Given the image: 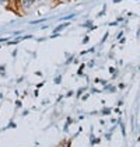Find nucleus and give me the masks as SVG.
<instances>
[{"label":"nucleus","instance_id":"ddd939ff","mask_svg":"<svg viewBox=\"0 0 140 147\" xmlns=\"http://www.w3.org/2000/svg\"><path fill=\"white\" fill-rule=\"evenodd\" d=\"M58 1H66V0H58Z\"/></svg>","mask_w":140,"mask_h":147},{"label":"nucleus","instance_id":"0eeeda50","mask_svg":"<svg viewBox=\"0 0 140 147\" xmlns=\"http://www.w3.org/2000/svg\"><path fill=\"white\" fill-rule=\"evenodd\" d=\"M60 80H62V76H58V77L55 79V83H56V84H59V83H60Z\"/></svg>","mask_w":140,"mask_h":147},{"label":"nucleus","instance_id":"423d86ee","mask_svg":"<svg viewBox=\"0 0 140 147\" xmlns=\"http://www.w3.org/2000/svg\"><path fill=\"white\" fill-rule=\"evenodd\" d=\"M90 41V36H84V39H83V44H87Z\"/></svg>","mask_w":140,"mask_h":147},{"label":"nucleus","instance_id":"9b49d317","mask_svg":"<svg viewBox=\"0 0 140 147\" xmlns=\"http://www.w3.org/2000/svg\"><path fill=\"white\" fill-rule=\"evenodd\" d=\"M15 105H17V108H21V101H17L15 102Z\"/></svg>","mask_w":140,"mask_h":147},{"label":"nucleus","instance_id":"39448f33","mask_svg":"<svg viewBox=\"0 0 140 147\" xmlns=\"http://www.w3.org/2000/svg\"><path fill=\"white\" fill-rule=\"evenodd\" d=\"M111 112V109H109V108H105V109H102V113H104V115H106V113H109Z\"/></svg>","mask_w":140,"mask_h":147},{"label":"nucleus","instance_id":"4468645a","mask_svg":"<svg viewBox=\"0 0 140 147\" xmlns=\"http://www.w3.org/2000/svg\"><path fill=\"white\" fill-rule=\"evenodd\" d=\"M59 147H63V146H59Z\"/></svg>","mask_w":140,"mask_h":147},{"label":"nucleus","instance_id":"f8f14e48","mask_svg":"<svg viewBox=\"0 0 140 147\" xmlns=\"http://www.w3.org/2000/svg\"><path fill=\"white\" fill-rule=\"evenodd\" d=\"M88 66H90V67H93V66H94V60H91V62L88 63Z\"/></svg>","mask_w":140,"mask_h":147},{"label":"nucleus","instance_id":"2eb2a0df","mask_svg":"<svg viewBox=\"0 0 140 147\" xmlns=\"http://www.w3.org/2000/svg\"><path fill=\"white\" fill-rule=\"evenodd\" d=\"M139 69H140V66H139Z\"/></svg>","mask_w":140,"mask_h":147},{"label":"nucleus","instance_id":"1a4fd4ad","mask_svg":"<svg viewBox=\"0 0 140 147\" xmlns=\"http://www.w3.org/2000/svg\"><path fill=\"white\" fill-rule=\"evenodd\" d=\"M9 1H10V0H0L1 4H9Z\"/></svg>","mask_w":140,"mask_h":147},{"label":"nucleus","instance_id":"6e6552de","mask_svg":"<svg viewBox=\"0 0 140 147\" xmlns=\"http://www.w3.org/2000/svg\"><path fill=\"white\" fill-rule=\"evenodd\" d=\"M118 87H119V88H120V90H123V88H125V87H126V86H125V84H123V83H120V84H119V86H118Z\"/></svg>","mask_w":140,"mask_h":147},{"label":"nucleus","instance_id":"7ed1b4c3","mask_svg":"<svg viewBox=\"0 0 140 147\" xmlns=\"http://www.w3.org/2000/svg\"><path fill=\"white\" fill-rule=\"evenodd\" d=\"M73 17H74V14H69V16H66V17H62L60 20H62V21H66V20H71Z\"/></svg>","mask_w":140,"mask_h":147},{"label":"nucleus","instance_id":"f257e3e1","mask_svg":"<svg viewBox=\"0 0 140 147\" xmlns=\"http://www.w3.org/2000/svg\"><path fill=\"white\" fill-rule=\"evenodd\" d=\"M35 1L36 0H21V7H23L24 10H30L34 6Z\"/></svg>","mask_w":140,"mask_h":147},{"label":"nucleus","instance_id":"dca6fc26","mask_svg":"<svg viewBox=\"0 0 140 147\" xmlns=\"http://www.w3.org/2000/svg\"><path fill=\"white\" fill-rule=\"evenodd\" d=\"M38 1H39V0H38Z\"/></svg>","mask_w":140,"mask_h":147},{"label":"nucleus","instance_id":"f03ea898","mask_svg":"<svg viewBox=\"0 0 140 147\" xmlns=\"http://www.w3.org/2000/svg\"><path fill=\"white\" fill-rule=\"evenodd\" d=\"M66 27H69V23H65V24H60L59 27H56L55 30H53V32H60L62 30H65Z\"/></svg>","mask_w":140,"mask_h":147},{"label":"nucleus","instance_id":"20e7f679","mask_svg":"<svg viewBox=\"0 0 140 147\" xmlns=\"http://www.w3.org/2000/svg\"><path fill=\"white\" fill-rule=\"evenodd\" d=\"M109 71H111V73H112L114 76H116V70H115L114 67H109Z\"/></svg>","mask_w":140,"mask_h":147},{"label":"nucleus","instance_id":"9d476101","mask_svg":"<svg viewBox=\"0 0 140 147\" xmlns=\"http://www.w3.org/2000/svg\"><path fill=\"white\" fill-rule=\"evenodd\" d=\"M106 38H108V32H106V34L104 35V38H102V41H101V44H104V42H105V39H106Z\"/></svg>","mask_w":140,"mask_h":147}]
</instances>
